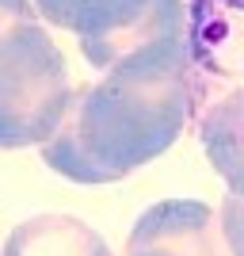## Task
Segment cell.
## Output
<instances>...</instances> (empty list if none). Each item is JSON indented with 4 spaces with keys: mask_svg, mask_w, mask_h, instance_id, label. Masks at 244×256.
<instances>
[{
    "mask_svg": "<svg viewBox=\"0 0 244 256\" xmlns=\"http://www.w3.org/2000/svg\"><path fill=\"white\" fill-rule=\"evenodd\" d=\"M218 218H222V234L229 241V252L244 256V195H225L222 206H218Z\"/></svg>",
    "mask_w": 244,
    "mask_h": 256,
    "instance_id": "8",
    "label": "cell"
},
{
    "mask_svg": "<svg viewBox=\"0 0 244 256\" xmlns=\"http://www.w3.org/2000/svg\"><path fill=\"white\" fill-rule=\"evenodd\" d=\"M122 256H233L218 210L199 199H164L141 210Z\"/></svg>",
    "mask_w": 244,
    "mask_h": 256,
    "instance_id": "5",
    "label": "cell"
},
{
    "mask_svg": "<svg viewBox=\"0 0 244 256\" xmlns=\"http://www.w3.org/2000/svg\"><path fill=\"white\" fill-rule=\"evenodd\" d=\"M244 88V0H187L191 118Z\"/></svg>",
    "mask_w": 244,
    "mask_h": 256,
    "instance_id": "4",
    "label": "cell"
},
{
    "mask_svg": "<svg viewBox=\"0 0 244 256\" xmlns=\"http://www.w3.org/2000/svg\"><path fill=\"white\" fill-rule=\"evenodd\" d=\"M191 130L210 168L225 180L229 195H244V88L222 96L202 115H195Z\"/></svg>",
    "mask_w": 244,
    "mask_h": 256,
    "instance_id": "6",
    "label": "cell"
},
{
    "mask_svg": "<svg viewBox=\"0 0 244 256\" xmlns=\"http://www.w3.org/2000/svg\"><path fill=\"white\" fill-rule=\"evenodd\" d=\"M191 130L187 76L103 73L76 88L73 111L57 134L38 146L46 168L73 184H115L157 160Z\"/></svg>",
    "mask_w": 244,
    "mask_h": 256,
    "instance_id": "1",
    "label": "cell"
},
{
    "mask_svg": "<svg viewBox=\"0 0 244 256\" xmlns=\"http://www.w3.org/2000/svg\"><path fill=\"white\" fill-rule=\"evenodd\" d=\"M4 38H0V146L27 150L57 134L73 111L69 65L38 20L34 0H0Z\"/></svg>",
    "mask_w": 244,
    "mask_h": 256,
    "instance_id": "3",
    "label": "cell"
},
{
    "mask_svg": "<svg viewBox=\"0 0 244 256\" xmlns=\"http://www.w3.org/2000/svg\"><path fill=\"white\" fill-rule=\"evenodd\" d=\"M99 73L187 76V0H34Z\"/></svg>",
    "mask_w": 244,
    "mask_h": 256,
    "instance_id": "2",
    "label": "cell"
},
{
    "mask_svg": "<svg viewBox=\"0 0 244 256\" xmlns=\"http://www.w3.org/2000/svg\"><path fill=\"white\" fill-rule=\"evenodd\" d=\"M4 256H115L103 234L73 214L23 218L4 241Z\"/></svg>",
    "mask_w": 244,
    "mask_h": 256,
    "instance_id": "7",
    "label": "cell"
}]
</instances>
